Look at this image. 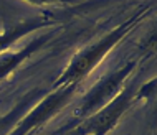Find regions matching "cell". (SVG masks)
Masks as SVG:
<instances>
[{
  "label": "cell",
  "mask_w": 157,
  "mask_h": 135,
  "mask_svg": "<svg viewBox=\"0 0 157 135\" xmlns=\"http://www.w3.org/2000/svg\"><path fill=\"white\" fill-rule=\"evenodd\" d=\"M75 91H76V86H63L61 89H56L55 92H52L48 97L45 100H41V102L20 122V125H17V130L13 132V135H28L32 130H35V129L40 127V125H43L45 122L52 119L61 107H65L68 104V100L73 97Z\"/></svg>",
  "instance_id": "cell-3"
},
{
  "label": "cell",
  "mask_w": 157,
  "mask_h": 135,
  "mask_svg": "<svg viewBox=\"0 0 157 135\" xmlns=\"http://www.w3.org/2000/svg\"><path fill=\"white\" fill-rule=\"evenodd\" d=\"M139 22V16H132V18L126 20L124 23H121L119 27H116L114 30L106 35L103 40H99L98 43L91 45L90 48L83 49L81 53H78L75 56V60L70 63V66L65 69V73L61 74V78L55 82V86H76L84 76H88L94 69L96 64H99V61L108 54L114 45L126 35L136 23Z\"/></svg>",
  "instance_id": "cell-1"
},
{
  "label": "cell",
  "mask_w": 157,
  "mask_h": 135,
  "mask_svg": "<svg viewBox=\"0 0 157 135\" xmlns=\"http://www.w3.org/2000/svg\"><path fill=\"white\" fill-rule=\"evenodd\" d=\"M137 94H139V91H136L132 86L121 91L119 96H116L113 99V102H108L98 112L86 117L84 122L79 124V130L76 133H79V135H83V133L104 135L106 132H109L116 125V122L121 119L122 114L129 109V105L136 100Z\"/></svg>",
  "instance_id": "cell-2"
},
{
  "label": "cell",
  "mask_w": 157,
  "mask_h": 135,
  "mask_svg": "<svg viewBox=\"0 0 157 135\" xmlns=\"http://www.w3.org/2000/svg\"><path fill=\"white\" fill-rule=\"evenodd\" d=\"M45 40H46L45 36H40V38H36L35 41H32L28 46H25L23 49H18V51L10 53V54H7L5 58H2V60H0V79H3L7 74H10L20 63L25 61L35 49L40 48V46L45 43Z\"/></svg>",
  "instance_id": "cell-5"
},
{
  "label": "cell",
  "mask_w": 157,
  "mask_h": 135,
  "mask_svg": "<svg viewBox=\"0 0 157 135\" xmlns=\"http://www.w3.org/2000/svg\"><path fill=\"white\" fill-rule=\"evenodd\" d=\"M134 68H136V63H129L126 68L106 76L99 84H96L94 89H91L88 92V96L84 97L83 104L76 111V115L78 117H90L91 114H94L96 109H99L101 105L108 104V100L119 91V87L122 86L124 79L131 74V71Z\"/></svg>",
  "instance_id": "cell-4"
}]
</instances>
